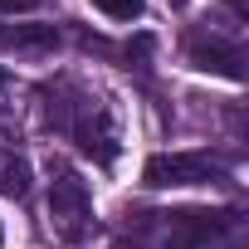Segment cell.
Returning <instances> with one entry per match:
<instances>
[{
	"label": "cell",
	"instance_id": "obj_1",
	"mask_svg": "<svg viewBox=\"0 0 249 249\" xmlns=\"http://www.w3.org/2000/svg\"><path fill=\"white\" fill-rule=\"evenodd\" d=\"M35 112L44 122V132L73 142L93 166H117L122 157V117L107 103V93H98L88 78L78 73H54L35 88Z\"/></svg>",
	"mask_w": 249,
	"mask_h": 249
},
{
	"label": "cell",
	"instance_id": "obj_2",
	"mask_svg": "<svg viewBox=\"0 0 249 249\" xmlns=\"http://www.w3.org/2000/svg\"><path fill=\"white\" fill-rule=\"evenodd\" d=\"M122 239L137 249H239L244 210L234 205H166V210H127Z\"/></svg>",
	"mask_w": 249,
	"mask_h": 249
},
{
	"label": "cell",
	"instance_id": "obj_3",
	"mask_svg": "<svg viewBox=\"0 0 249 249\" xmlns=\"http://www.w3.org/2000/svg\"><path fill=\"white\" fill-rule=\"evenodd\" d=\"M49 230L64 244H83L93 234V191L83 171L69 166L64 157L49 161Z\"/></svg>",
	"mask_w": 249,
	"mask_h": 249
},
{
	"label": "cell",
	"instance_id": "obj_4",
	"mask_svg": "<svg viewBox=\"0 0 249 249\" xmlns=\"http://www.w3.org/2000/svg\"><path fill=\"white\" fill-rule=\"evenodd\" d=\"M142 186L147 191H186V186H234L230 161H220L215 152L196 147V152H152L142 166Z\"/></svg>",
	"mask_w": 249,
	"mask_h": 249
},
{
	"label": "cell",
	"instance_id": "obj_5",
	"mask_svg": "<svg viewBox=\"0 0 249 249\" xmlns=\"http://www.w3.org/2000/svg\"><path fill=\"white\" fill-rule=\"evenodd\" d=\"M186 64L239 83L244 78V39L239 35H220L215 25H200V30L186 35Z\"/></svg>",
	"mask_w": 249,
	"mask_h": 249
},
{
	"label": "cell",
	"instance_id": "obj_6",
	"mask_svg": "<svg viewBox=\"0 0 249 249\" xmlns=\"http://www.w3.org/2000/svg\"><path fill=\"white\" fill-rule=\"evenodd\" d=\"M30 191H35L30 157H25V147H20L15 132L0 127V196H5V200H25Z\"/></svg>",
	"mask_w": 249,
	"mask_h": 249
},
{
	"label": "cell",
	"instance_id": "obj_7",
	"mask_svg": "<svg viewBox=\"0 0 249 249\" xmlns=\"http://www.w3.org/2000/svg\"><path fill=\"white\" fill-rule=\"evenodd\" d=\"M59 30L54 25H0V54H54Z\"/></svg>",
	"mask_w": 249,
	"mask_h": 249
},
{
	"label": "cell",
	"instance_id": "obj_8",
	"mask_svg": "<svg viewBox=\"0 0 249 249\" xmlns=\"http://www.w3.org/2000/svg\"><path fill=\"white\" fill-rule=\"evenodd\" d=\"M88 5H93L98 15L117 20V25H127V20H142V10H147V0H88Z\"/></svg>",
	"mask_w": 249,
	"mask_h": 249
},
{
	"label": "cell",
	"instance_id": "obj_9",
	"mask_svg": "<svg viewBox=\"0 0 249 249\" xmlns=\"http://www.w3.org/2000/svg\"><path fill=\"white\" fill-rule=\"evenodd\" d=\"M44 0H0V15H25V10H39Z\"/></svg>",
	"mask_w": 249,
	"mask_h": 249
},
{
	"label": "cell",
	"instance_id": "obj_10",
	"mask_svg": "<svg viewBox=\"0 0 249 249\" xmlns=\"http://www.w3.org/2000/svg\"><path fill=\"white\" fill-rule=\"evenodd\" d=\"M166 5H171V10H186V5H191V0H166Z\"/></svg>",
	"mask_w": 249,
	"mask_h": 249
},
{
	"label": "cell",
	"instance_id": "obj_11",
	"mask_svg": "<svg viewBox=\"0 0 249 249\" xmlns=\"http://www.w3.org/2000/svg\"><path fill=\"white\" fill-rule=\"evenodd\" d=\"M0 88H5V69H0Z\"/></svg>",
	"mask_w": 249,
	"mask_h": 249
},
{
	"label": "cell",
	"instance_id": "obj_12",
	"mask_svg": "<svg viewBox=\"0 0 249 249\" xmlns=\"http://www.w3.org/2000/svg\"><path fill=\"white\" fill-rule=\"evenodd\" d=\"M0 244H5V225H0Z\"/></svg>",
	"mask_w": 249,
	"mask_h": 249
}]
</instances>
